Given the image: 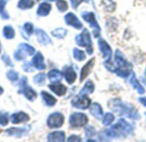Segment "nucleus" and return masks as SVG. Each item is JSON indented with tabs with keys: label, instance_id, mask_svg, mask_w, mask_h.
Masks as SVG:
<instances>
[{
	"label": "nucleus",
	"instance_id": "nucleus-1",
	"mask_svg": "<svg viewBox=\"0 0 146 142\" xmlns=\"http://www.w3.org/2000/svg\"><path fill=\"white\" fill-rule=\"evenodd\" d=\"M109 108L120 116H124L133 120L140 119L138 110L132 105L123 102L120 99H113L108 102Z\"/></svg>",
	"mask_w": 146,
	"mask_h": 142
},
{
	"label": "nucleus",
	"instance_id": "nucleus-2",
	"mask_svg": "<svg viewBox=\"0 0 146 142\" xmlns=\"http://www.w3.org/2000/svg\"><path fill=\"white\" fill-rule=\"evenodd\" d=\"M133 127L125 119L121 118L115 124L112 125L110 129L104 131V135L108 138H121L127 137L132 135Z\"/></svg>",
	"mask_w": 146,
	"mask_h": 142
},
{
	"label": "nucleus",
	"instance_id": "nucleus-3",
	"mask_svg": "<svg viewBox=\"0 0 146 142\" xmlns=\"http://www.w3.org/2000/svg\"><path fill=\"white\" fill-rule=\"evenodd\" d=\"M115 61L117 63V68L115 73L121 78H127L132 74V65L127 62L125 56L120 50L115 51Z\"/></svg>",
	"mask_w": 146,
	"mask_h": 142
},
{
	"label": "nucleus",
	"instance_id": "nucleus-4",
	"mask_svg": "<svg viewBox=\"0 0 146 142\" xmlns=\"http://www.w3.org/2000/svg\"><path fill=\"white\" fill-rule=\"evenodd\" d=\"M75 42L79 46L86 47V51L89 55H92L93 53L92 41L91 39V34L86 28H85L81 33L78 34L75 37Z\"/></svg>",
	"mask_w": 146,
	"mask_h": 142
},
{
	"label": "nucleus",
	"instance_id": "nucleus-5",
	"mask_svg": "<svg viewBox=\"0 0 146 142\" xmlns=\"http://www.w3.org/2000/svg\"><path fill=\"white\" fill-rule=\"evenodd\" d=\"M82 18L86 22H88V24L90 25L91 27H92V29H93L92 33H93L94 37L95 38L99 37L101 28H100V26L98 25V22L96 20L95 14L93 12H83L82 13Z\"/></svg>",
	"mask_w": 146,
	"mask_h": 142
},
{
	"label": "nucleus",
	"instance_id": "nucleus-6",
	"mask_svg": "<svg viewBox=\"0 0 146 142\" xmlns=\"http://www.w3.org/2000/svg\"><path fill=\"white\" fill-rule=\"evenodd\" d=\"M88 117L84 113H74L69 117L70 126L73 128H81L87 124Z\"/></svg>",
	"mask_w": 146,
	"mask_h": 142
},
{
	"label": "nucleus",
	"instance_id": "nucleus-7",
	"mask_svg": "<svg viewBox=\"0 0 146 142\" xmlns=\"http://www.w3.org/2000/svg\"><path fill=\"white\" fill-rule=\"evenodd\" d=\"M71 104L74 108L80 110H86L90 107L91 99L86 94H79L72 99Z\"/></svg>",
	"mask_w": 146,
	"mask_h": 142
},
{
	"label": "nucleus",
	"instance_id": "nucleus-8",
	"mask_svg": "<svg viewBox=\"0 0 146 142\" xmlns=\"http://www.w3.org/2000/svg\"><path fill=\"white\" fill-rule=\"evenodd\" d=\"M64 123V117L62 113H52L47 120V125L50 129H58L62 126Z\"/></svg>",
	"mask_w": 146,
	"mask_h": 142
},
{
	"label": "nucleus",
	"instance_id": "nucleus-9",
	"mask_svg": "<svg viewBox=\"0 0 146 142\" xmlns=\"http://www.w3.org/2000/svg\"><path fill=\"white\" fill-rule=\"evenodd\" d=\"M98 45L101 53L103 54V57L106 59V61H110L112 57V49L110 45L103 39H98Z\"/></svg>",
	"mask_w": 146,
	"mask_h": 142
},
{
	"label": "nucleus",
	"instance_id": "nucleus-10",
	"mask_svg": "<svg viewBox=\"0 0 146 142\" xmlns=\"http://www.w3.org/2000/svg\"><path fill=\"white\" fill-rule=\"evenodd\" d=\"M64 20L67 23V25L68 26H71L76 29H80L83 27V24L82 22L78 19V17L74 14V13H68L65 17H64Z\"/></svg>",
	"mask_w": 146,
	"mask_h": 142
},
{
	"label": "nucleus",
	"instance_id": "nucleus-11",
	"mask_svg": "<svg viewBox=\"0 0 146 142\" xmlns=\"http://www.w3.org/2000/svg\"><path fill=\"white\" fill-rule=\"evenodd\" d=\"M94 64H95V58L93 57L92 59L89 60L85 64V66L82 68L81 72H80V81L81 82L92 73V69L94 67Z\"/></svg>",
	"mask_w": 146,
	"mask_h": 142
},
{
	"label": "nucleus",
	"instance_id": "nucleus-12",
	"mask_svg": "<svg viewBox=\"0 0 146 142\" xmlns=\"http://www.w3.org/2000/svg\"><path fill=\"white\" fill-rule=\"evenodd\" d=\"M63 75L66 81L69 84H73L77 78V75L75 71L71 66H67L63 69Z\"/></svg>",
	"mask_w": 146,
	"mask_h": 142
},
{
	"label": "nucleus",
	"instance_id": "nucleus-13",
	"mask_svg": "<svg viewBox=\"0 0 146 142\" xmlns=\"http://www.w3.org/2000/svg\"><path fill=\"white\" fill-rule=\"evenodd\" d=\"M32 65L38 70H43L45 69V64L44 63V57L40 52H37L36 55L33 57L32 60Z\"/></svg>",
	"mask_w": 146,
	"mask_h": 142
},
{
	"label": "nucleus",
	"instance_id": "nucleus-14",
	"mask_svg": "<svg viewBox=\"0 0 146 142\" xmlns=\"http://www.w3.org/2000/svg\"><path fill=\"white\" fill-rule=\"evenodd\" d=\"M35 33H36V36H37V39H38V41L42 44V45H49V44H51V39L48 36V34L42 29H36L35 31Z\"/></svg>",
	"mask_w": 146,
	"mask_h": 142
},
{
	"label": "nucleus",
	"instance_id": "nucleus-15",
	"mask_svg": "<svg viewBox=\"0 0 146 142\" xmlns=\"http://www.w3.org/2000/svg\"><path fill=\"white\" fill-rule=\"evenodd\" d=\"M30 129V126H26L24 128H10L8 130H6V133L9 135H12V136H15V137H20L22 136L23 135L27 134Z\"/></svg>",
	"mask_w": 146,
	"mask_h": 142
},
{
	"label": "nucleus",
	"instance_id": "nucleus-16",
	"mask_svg": "<svg viewBox=\"0 0 146 142\" xmlns=\"http://www.w3.org/2000/svg\"><path fill=\"white\" fill-rule=\"evenodd\" d=\"M29 120V116L22 111L21 112H17V113H14L11 116V122L14 124H17V123H25L27 122Z\"/></svg>",
	"mask_w": 146,
	"mask_h": 142
},
{
	"label": "nucleus",
	"instance_id": "nucleus-17",
	"mask_svg": "<svg viewBox=\"0 0 146 142\" xmlns=\"http://www.w3.org/2000/svg\"><path fill=\"white\" fill-rule=\"evenodd\" d=\"M18 93H22L25 95V97L28 99V100H34L37 97V93L36 92L30 87H27V86H25L23 87L21 90L18 91Z\"/></svg>",
	"mask_w": 146,
	"mask_h": 142
},
{
	"label": "nucleus",
	"instance_id": "nucleus-18",
	"mask_svg": "<svg viewBox=\"0 0 146 142\" xmlns=\"http://www.w3.org/2000/svg\"><path fill=\"white\" fill-rule=\"evenodd\" d=\"M90 113L97 119H101L103 118V109L101 105L98 103H93L91 104L90 105Z\"/></svg>",
	"mask_w": 146,
	"mask_h": 142
},
{
	"label": "nucleus",
	"instance_id": "nucleus-19",
	"mask_svg": "<svg viewBox=\"0 0 146 142\" xmlns=\"http://www.w3.org/2000/svg\"><path fill=\"white\" fill-rule=\"evenodd\" d=\"M49 88L58 96H63L67 93V87L61 83H54L49 85Z\"/></svg>",
	"mask_w": 146,
	"mask_h": 142
},
{
	"label": "nucleus",
	"instance_id": "nucleus-20",
	"mask_svg": "<svg viewBox=\"0 0 146 142\" xmlns=\"http://www.w3.org/2000/svg\"><path fill=\"white\" fill-rule=\"evenodd\" d=\"M130 83L132 85V87L137 90V92L139 93V94H144L145 90V87L140 84V82L137 80V78L135 77V75L133 72H132L131 74V78H130Z\"/></svg>",
	"mask_w": 146,
	"mask_h": 142
},
{
	"label": "nucleus",
	"instance_id": "nucleus-21",
	"mask_svg": "<svg viewBox=\"0 0 146 142\" xmlns=\"http://www.w3.org/2000/svg\"><path fill=\"white\" fill-rule=\"evenodd\" d=\"M48 141L62 142L65 141V134L62 131H56L50 133L47 137Z\"/></svg>",
	"mask_w": 146,
	"mask_h": 142
},
{
	"label": "nucleus",
	"instance_id": "nucleus-22",
	"mask_svg": "<svg viewBox=\"0 0 146 142\" xmlns=\"http://www.w3.org/2000/svg\"><path fill=\"white\" fill-rule=\"evenodd\" d=\"M48 78L51 82H59L62 79V73L58 69H51L48 73Z\"/></svg>",
	"mask_w": 146,
	"mask_h": 142
},
{
	"label": "nucleus",
	"instance_id": "nucleus-23",
	"mask_svg": "<svg viewBox=\"0 0 146 142\" xmlns=\"http://www.w3.org/2000/svg\"><path fill=\"white\" fill-rule=\"evenodd\" d=\"M50 9H51V5L50 3H42L41 4H39L38 8L37 14L40 16H46L50 13Z\"/></svg>",
	"mask_w": 146,
	"mask_h": 142
},
{
	"label": "nucleus",
	"instance_id": "nucleus-24",
	"mask_svg": "<svg viewBox=\"0 0 146 142\" xmlns=\"http://www.w3.org/2000/svg\"><path fill=\"white\" fill-rule=\"evenodd\" d=\"M94 90H95V85H94L93 81H92L91 80H89V81H87L86 82L85 86L80 90V94H86V95L92 94L94 92Z\"/></svg>",
	"mask_w": 146,
	"mask_h": 142
},
{
	"label": "nucleus",
	"instance_id": "nucleus-25",
	"mask_svg": "<svg viewBox=\"0 0 146 142\" xmlns=\"http://www.w3.org/2000/svg\"><path fill=\"white\" fill-rule=\"evenodd\" d=\"M41 96L43 98V100L44 101L45 105H48V106H54L56 103V99L52 96L50 95V93H46V92H42L41 93Z\"/></svg>",
	"mask_w": 146,
	"mask_h": 142
},
{
	"label": "nucleus",
	"instance_id": "nucleus-26",
	"mask_svg": "<svg viewBox=\"0 0 146 142\" xmlns=\"http://www.w3.org/2000/svg\"><path fill=\"white\" fill-rule=\"evenodd\" d=\"M73 55H74V57L75 60L77 61H84L86 59V54H85V51L80 50V49H77V48H74V51H73Z\"/></svg>",
	"mask_w": 146,
	"mask_h": 142
},
{
	"label": "nucleus",
	"instance_id": "nucleus-27",
	"mask_svg": "<svg viewBox=\"0 0 146 142\" xmlns=\"http://www.w3.org/2000/svg\"><path fill=\"white\" fill-rule=\"evenodd\" d=\"M34 5L33 0H20L18 3V7L21 9H30Z\"/></svg>",
	"mask_w": 146,
	"mask_h": 142
},
{
	"label": "nucleus",
	"instance_id": "nucleus-28",
	"mask_svg": "<svg viewBox=\"0 0 146 142\" xmlns=\"http://www.w3.org/2000/svg\"><path fill=\"white\" fill-rule=\"evenodd\" d=\"M19 49H21L22 51H24L27 53V55H29V56H33V53L35 52V49L33 46H31L27 44H25V43L21 44L19 45Z\"/></svg>",
	"mask_w": 146,
	"mask_h": 142
},
{
	"label": "nucleus",
	"instance_id": "nucleus-29",
	"mask_svg": "<svg viewBox=\"0 0 146 142\" xmlns=\"http://www.w3.org/2000/svg\"><path fill=\"white\" fill-rule=\"evenodd\" d=\"M52 35L55 36L56 38H58V39H63L67 33H68V31L64 28H56L55 29L54 31L51 32Z\"/></svg>",
	"mask_w": 146,
	"mask_h": 142
},
{
	"label": "nucleus",
	"instance_id": "nucleus-30",
	"mask_svg": "<svg viewBox=\"0 0 146 142\" xmlns=\"http://www.w3.org/2000/svg\"><path fill=\"white\" fill-rule=\"evenodd\" d=\"M45 74L44 73H40V74H38L37 75L34 76L33 78V81L35 84L38 85V86H43L44 83V81H45Z\"/></svg>",
	"mask_w": 146,
	"mask_h": 142
},
{
	"label": "nucleus",
	"instance_id": "nucleus-31",
	"mask_svg": "<svg viewBox=\"0 0 146 142\" xmlns=\"http://www.w3.org/2000/svg\"><path fill=\"white\" fill-rule=\"evenodd\" d=\"M114 120H115V116L112 113L109 112V113H106L104 116V117H103V123L105 126H109V125H110L114 122Z\"/></svg>",
	"mask_w": 146,
	"mask_h": 142
},
{
	"label": "nucleus",
	"instance_id": "nucleus-32",
	"mask_svg": "<svg viewBox=\"0 0 146 142\" xmlns=\"http://www.w3.org/2000/svg\"><path fill=\"white\" fill-rule=\"evenodd\" d=\"M3 36L6 38V39H13L14 36H15V31L14 29L9 27V26H6L3 27Z\"/></svg>",
	"mask_w": 146,
	"mask_h": 142
},
{
	"label": "nucleus",
	"instance_id": "nucleus-33",
	"mask_svg": "<svg viewBox=\"0 0 146 142\" xmlns=\"http://www.w3.org/2000/svg\"><path fill=\"white\" fill-rule=\"evenodd\" d=\"M103 3L104 4V9L107 11H114L115 9V3L113 0H104Z\"/></svg>",
	"mask_w": 146,
	"mask_h": 142
},
{
	"label": "nucleus",
	"instance_id": "nucleus-34",
	"mask_svg": "<svg viewBox=\"0 0 146 142\" xmlns=\"http://www.w3.org/2000/svg\"><path fill=\"white\" fill-rule=\"evenodd\" d=\"M5 2L3 0H0V15L3 20H7L9 18V14L7 12H5L4 10V6H5Z\"/></svg>",
	"mask_w": 146,
	"mask_h": 142
},
{
	"label": "nucleus",
	"instance_id": "nucleus-35",
	"mask_svg": "<svg viewBox=\"0 0 146 142\" xmlns=\"http://www.w3.org/2000/svg\"><path fill=\"white\" fill-rule=\"evenodd\" d=\"M56 6L58 8V9L61 12H64L68 9V5L67 3V2L65 0H57L56 1Z\"/></svg>",
	"mask_w": 146,
	"mask_h": 142
},
{
	"label": "nucleus",
	"instance_id": "nucleus-36",
	"mask_svg": "<svg viewBox=\"0 0 146 142\" xmlns=\"http://www.w3.org/2000/svg\"><path fill=\"white\" fill-rule=\"evenodd\" d=\"M23 30L27 33V35L29 36L33 33V25L31 22H27L23 26Z\"/></svg>",
	"mask_w": 146,
	"mask_h": 142
},
{
	"label": "nucleus",
	"instance_id": "nucleus-37",
	"mask_svg": "<svg viewBox=\"0 0 146 142\" xmlns=\"http://www.w3.org/2000/svg\"><path fill=\"white\" fill-rule=\"evenodd\" d=\"M26 55H27V53H26L24 51H22L21 49H19L17 51H15V54H14V57H15V60H17V61H21V60H23V59L26 57Z\"/></svg>",
	"mask_w": 146,
	"mask_h": 142
},
{
	"label": "nucleus",
	"instance_id": "nucleus-38",
	"mask_svg": "<svg viewBox=\"0 0 146 142\" xmlns=\"http://www.w3.org/2000/svg\"><path fill=\"white\" fill-rule=\"evenodd\" d=\"M7 77L9 81H15L18 80V77H19V74L17 72H15V70H9L8 71L7 73Z\"/></svg>",
	"mask_w": 146,
	"mask_h": 142
},
{
	"label": "nucleus",
	"instance_id": "nucleus-39",
	"mask_svg": "<svg viewBox=\"0 0 146 142\" xmlns=\"http://www.w3.org/2000/svg\"><path fill=\"white\" fill-rule=\"evenodd\" d=\"M96 134H97V131L93 127H92V126L86 127V136L87 139H89L91 137H93Z\"/></svg>",
	"mask_w": 146,
	"mask_h": 142
},
{
	"label": "nucleus",
	"instance_id": "nucleus-40",
	"mask_svg": "<svg viewBox=\"0 0 146 142\" xmlns=\"http://www.w3.org/2000/svg\"><path fill=\"white\" fill-rule=\"evenodd\" d=\"M9 123V118H8V114L5 112H0V125L1 126H5Z\"/></svg>",
	"mask_w": 146,
	"mask_h": 142
},
{
	"label": "nucleus",
	"instance_id": "nucleus-41",
	"mask_svg": "<svg viewBox=\"0 0 146 142\" xmlns=\"http://www.w3.org/2000/svg\"><path fill=\"white\" fill-rule=\"evenodd\" d=\"M104 67H105L109 71L114 72V73H115V69H116V67H115V65L110 62V61H105V62H104Z\"/></svg>",
	"mask_w": 146,
	"mask_h": 142
},
{
	"label": "nucleus",
	"instance_id": "nucleus-42",
	"mask_svg": "<svg viewBox=\"0 0 146 142\" xmlns=\"http://www.w3.org/2000/svg\"><path fill=\"white\" fill-rule=\"evenodd\" d=\"M70 1H71L72 7H73L74 9H76L81 3H83V2L88 3V2L91 1V0H70Z\"/></svg>",
	"mask_w": 146,
	"mask_h": 142
},
{
	"label": "nucleus",
	"instance_id": "nucleus-43",
	"mask_svg": "<svg viewBox=\"0 0 146 142\" xmlns=\"http://www.w3.org/2000/svg\"><path fill=\"white\" fill-rule=\"evenodd\" d=\"M32 66H33V65H31L29 62H25L24 64H23V69H24V71H26V72H27H27L33 71Z\"/></svg>",
	"mask_w": 146,
	"mask_h": 142
},
{
	"label": "nucleus",
	"instance_id": "nucleus-44",
	"mask_svg": "<svg viewBox=\"0 0 146 142\" xmlns=\"http://www.w3.org/2000/svg\"><path fill=\"white\" fill-rule=\"evenodd\" d=\"M68 141H81V139H80V137H79L77 135H71L68 139Z\"/></svg>",
	"mask_w": 146,
	"mask_h": 142
},
{
	"label": "nucleus",
	"instance_id": "nucleus-45",
	"mask_svg": "<svg viewBox=\"0 0 146 142\" xmlns=\"http://www.w3.org/2000/svg\"><path fill=\"white\" fill-rule=\"evenodd\" d=\"M27 78L25 77V76H23V77L21 79L20 82H19V86L21 87H25V86L27 85Z\"/></svg>",
	"mask_w": 146,
	"mask_h": 142
},
{
	"label": "nucleus",
	"instance_id": "nucleus-46",
	"mask_svg": "<svg viewBox=\"0 0 146 142\" xmlns=\"http://www.w3.org/2000/svg\"><path fill=\"white\" fill-rule=\"evenodd\" d=\"M3 60L8 64V65H9V66H13V64L11 63V62H10V60H9V57L7 56V55H4V56H3Z\"/></svg>",
	"mask_w": 146,
	"mask_h": 142
},
{
	"label": "nucleus",
	"instance_id": "nucleus-47",
	"mask_svg": "<svg viewBox=\"0 0 146 142\" xmlns=\"http://www.w3.org/2000/svg\"><path fill=\"white\" fill-rule=\"evenodd\" d=\"M139 101L145 107H146V97H141V98H139Z\"/></svg>",
	"mask_w": 146,
	"mask_h": 142
},
{
	"label": "nucleus",
	"instance_id": "nucleus-48",
	"mask_svg": "<svg viewBox=\"0 0 146 142\" xmlns=\"http://www.w3.org/2000/svg\"><path fill=\"white\" fill-rule=\"evenodd\" d=\"M3 93V87H0V95H1Z\"/></svg>",
	"mask_w": 146,
	"mask_h": 142
},
{
	"label": "nucleus",
	"instance_id": "nucleus-49",
	"mask_svg": "<svg viewBox=\"0 0 146 142\" xmlns=\"http://www.w3.org/2000/svg\"><path fill=\"white\" fill-rule=\"evenodd\" d=\"M48 1H50V2H53V1H55V0H48Z\"/></svg>",
	"mask_w": 146,
	"mask_h": 142
},
{
	"label": "nucleus",
	"instance_id": "nucleus-50",
	"mask_svg": "<svg viewBox=\"0 0 146 142\" xmlns=\"http://www.w3.org/2000/svg\"><path fill=\"white\" fill-rule=\"evenodd\" d=\"M0 52H1V44H0Z\"/></svg>",
	"mask_w": 146,
	"mask_h": 142
},
{
	"label": "nucleus",
	"instance_id": "nucleus-51",
	"mask_svg": "<svg viewBox=\"0 0 146 142\" xmlns=\"http://www.w3.org/2000/svg\"><path fill=\"white\" fill-rule=\"evenodd\" d=\"M145 77H146V69H145Z\"/></svg>",
	"mask_w": 146,
	"mask_h": 142
}]
</instances>
